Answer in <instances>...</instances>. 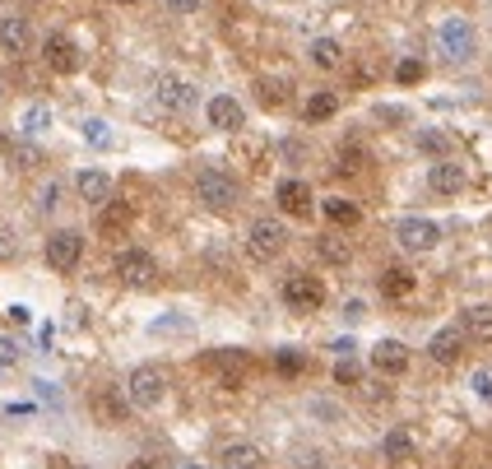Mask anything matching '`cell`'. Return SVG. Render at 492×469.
<instances>
[{
    "label": "cell",
    "instance_id": "obj_1",
    "mask_svg": "<svg viewBox=\"0 0 492 469\" xmlns=\"http://www.w3.org/2000/svg\"><path fill=\"white\" fill-rule=\"evenodd\" d=\"M126 400L135 404V409H158V404L168 400V372L154 367V362L135 367L131 381H126Z\"/></svg>",
    "mask_w": 492,
    "mask_h": 469
},
{
    "label": "cell",
    "instance_id": "obj_2",
    "mask_svg": "<svg viewBox=\"0 0 492 469\" xmlns=\"http://www.w3.org/2000/svg\"><path fill=\"white\" fill-rule=\"evenodd\" d=\"M283 247H289V228H283L279 219L251 223V233H246V256L251 260H274V256H283Z\"/></svg>",
    "mask_w": 492,
    "mask_h": 469
},
{
    "label": "cell",
    "instance_id": "obj_3",
    "mask_svg": "<svg viewBox=\"0 0 492 469\" xmlns=\"http://www.w3.org/2000/svg\"><path fill=\"white\" fill-rule=\"evenodd\" d=\"M195 195H200L210 210H233V205H237V195H242V187H237V181H233L228 172L204 168V172L195 177Z\"/></svg>",
    "mask_w": 492,
    "mask_h": 469
},
{
    "label": "cell",
    "instance_id": "obj_4",
    "mask_svg": "<svg viewBox=\"0 0 492 469\" xmlns=\"http://www.w3.org/2000/svg\"><path fill=\"white\" fill-rule=\"evenodd\" d=\"M210 367L218 372L223 391H242L246 377H251V354L246 349H218V354H210Z\"/></svg>",
    "mask_w": 492,
    "mask_h": 469
},
{
    "label": "cell",
    "instance_id": "obj_5",
    "mask_svg": "<svg viewBox=\"0 0 492 469\" xmlns=\"http://www.w3.org/2000/svg\"><path fill=\"white\" fill-rule=\"evenodd\" d=\"M79 260H84V237H79L75 228H60V233L47 237V265H52V270L70 274Z\"/></svg>",
    "mask_w": 492,
    "mask_h": 469
},
{
    "label": "cell",
    "instance_id": "obj_6",
    "mask_svg": "<svg viewBox=\"0 0 492 469\" xmlns=\"http://www.w3.org/2000/svg\"><path fill=\"white\" fill-rule=\"evenodd\" d=\"M395 242L404 251H414V256H423V251H432L437 242H441V228L432 219H400V228H395Z\"/></svg>",
    "mask_w": 492,
    "mask_h": 469
},
{
    "label": "cell",
    "instance_id": "obj_7",
    "mask_svg": "<svg viewBox=\"0 0 492 469\" xmlns=\"http://www.w3.org/2000/svg\"><path fill=\"white\" fill-rule=\"evenodd\" d=\"M283 302H289V312H316L325 302V283L316 274H293L283 283Z\"/></svg>",
    "mask_w": 492,
    "mask_h": 469
},
{
    "label": "cell",
    "instance_id": "obj_8",
    "mask_svg": "<svg viewBox=\"0 0 492 469\" xmlns=\"http://www.w3.org/2000/svg\"><path fill=\"white\" fill-rule=\"evenodd\" d=\"M441 52H446V60H469L479 52V37H474V28L464 24V19H446L441 24Z\"/></svg>",
    "mask_w": 492,
    "mask_h": 469
},
{
    "label": "cell",
    "instance_id": "obj_9",
    "mask_svg": "<svg viewBox=\"0 0 492 469\" xmlns=\"http://www.w3.org/2000/svg\"><path fill=\"white\" fill-rule=\"evenodd\" d=\"M116 274H121V283H131V289H149L154 274H158V265H154L149 251L131 247V251H121V256H116Z\"/></svg>",
    "mask_w": 492,
    "mask_h": 469
},
{
    "label": "cell",
    "instance_id": "obj_10",
    "mask_svg": "<svg viewBox=\"0 0 492 469\" xmlns=\"http://www.w3.org/2000/svg\"><path fill=\"white\" fill-rule=\"evenodd\" d=\"M154 98H158V107H168V112H186V107H195V84H186V79H177V75H158Z\"/></svg>",
    "mask_w": 492,
    "mask_h": 469
},
{
    "label": "cell",
    "instance_id": "obj_11",
    "mask_svg": "<svg viewBox=\"0 0 492 469\" xmlns=\"http://www.w3.org/2000/svg\"><path fill=\"white\" fill-rule=\"evenodd\" d=\"M43 56H47V66H52L56 75H75V70H79V60H84L70 33H52L47 43H43Z\"/></svg>",
    "mask_w": 492,
    "mask_h": 469
},
{
    "label": "cell",
    "instance_id": "obj_12",
    "mask_svg": "<svg viewBox=\"0 0 492 469\" xmlns=\"http://www.w3.org/2000/svg\"><path fill=\"white\" fill-rule=\"evenodd\" d=\"M0 52H10V56L33 52V24H28V19H19V14L0 19Z\"/></svg>",
    "mask_w": 492,
    "mask_h": 469
},
{
    "label": "cell",
    "instance_id": "obj_13",
    "mask_svg": "<svg viewBox=\"0 0 492 469\" xmlns=\"http://www.w3.org/2000/svg\"><path fill=\"white\" fill-rule=\"evenodd\" d=\"M274 200H279V210L293 214V219H306V214H312V187H306V181H298V177L279 181Z\"/></svg>",
    "mask_w": 492,
    "mask_h": 469
},
{
    "label": "cell",
    "instance_id": "obj_14",
    "mask_svg": "<svg viewBox=\"0 0 492 469\" xmlns=\"http://www.w3.org/2000/svg\"><path fill=\"white\" fill-rule=\"evenodd\" d=\"M464 168H460V163H446V158H437L432 163V172H427V187H432L437 195H460L464 191Z\"/></svg>",
    "mask_w": 492,
    "mask_h": 469
},
{
    "label": "cell",
    "instance_id": "obj_15",
    "mask_svg": "<svg viewBox=\"0 0 492 469\" xmlns=\"http://www.w3.org/2000/svg\"><path fill=\"white\" fill-rule=\"evenodd\" d=\"M265 465V451L256 441H228L218 451V469H260Z\"/></svg>",
    "mask_w": 492,
    "mask_h": 469
},
{
    "label": "cell",
    "instance_id": "obj_16",
    "mask_svg": "<svg viewBox=\"0 0 492 469\" xmlns=\"http://www.w3.org/2000/svg\"><path fill=\"white\" fill-rule=\"evenodd\" d=\"M460 349H464V330H460V325H446V330H437L432 339H427V358H432V362H456L460 358Z\"/></svg>",
    "mask_w": 492,
    "mask_h": 469
},
{
    "label": "cell",
    "instance_id": "obj_17",
    "mask_svg": "<svg viewBox=\"0 0 492 469\" xmlns=\"http://www.w3.org/2000/svg\"><path fill=\"white\" fill-rule=\"evenodd\" d=\"M210 126H218V131H242L246 126V112H242V103L237 98H228V93H218V98H210Z\"/></svg>",
    "mask_w": 492,
    "mask_h": 469
},
{
    "label": "cell",
    "instance_id": "obj_18",
    "mask_svg": "<svg viewBox=\"0 0 492 469\" xmlns=\"http://www.w3.org/2000/svg\"><path fill=\"white\" fill-rule=\"evenodd\" d=\"M372 367H377L381 377H400L404 367H409V349H404L400 339H381L377 349H372Z\"/></svg>",
    "mask_w": 492,
    "mask_h": 469
},
{
    "label": "cell",
    "instance_id": "obj_19",
    "mask_svg": "<svg viewBox=\"0 0 492 469\" xmlns=\"http://www.w3.org/2000/svg\"><path fill=\"white\" fill-rule=\"evenodd\" d=\"M460 330H464V339L492 344V307H488V302H474V307L460 312Z\"/></svg>",
    "mask_w": 492,
    "mask_h": 469
},
{
    "label": "cell",
    "instance_id": "obj_20",
    "mask_svg": "<svg viewBox=\"0 0 492 469\" xmlns=\"http://www.w3.org/2000/svg\"><path fill=\"white\" fill-rule=\"evenodd\" d=\"M75 187H79V195H84L93 210H102V205H107V195H112V177L98 172V168H89V172L75 177Z\"/></svg>",
    "mask_w": 492,
    "mask_h": 469
},
{
    "label": "cell",
    "instance_id": "obj_21",
    "mask_svg": "<svg viewBox=\"0 0 492 469\" xmlns=\"http://www.w3.org/2000/svg\"><path fill=\"white\" fill-rule=\"evenodd\" d=\"M93 414H98V423H126L131 400H121L116 391H98L93 395Z\"/></svg>",
    "mask_w": 492,
    "mask_h": 469
},
{
    "label": "cell",
    "instance_id": "obj_22",
    "mask_svg": "<svg viewBox=\"0 0 492 469\" xmlns=\"http://www.w3.org/2000/svg\"><path fill=\"white\" fill-rule=\"evenodd\" d=\"M381 451H385V460H391V465H404L409 456H414V437H409L404 427H395V433H385Z\"/></svg>",
    "mask_w": 492,
    "mask_h": 469
},
{
    "label": "cell",
    "instance_id": "obj_23",
    "mask_svg": "<svg viewBox=\"0 0 492 469\" xmlns=\"http://www.w3.org/2000/svg\"><path fill=\"white\" fill-rule=\"evenodd\" d=\"M325 219H330L335 228H353V223L362 219V210L353 205V200H339L335 195V200H325Z\"/></svg>",
    "mask_w": 492,
    "mask_h": 469
},
{
    "label": "cell",
    "instance_id": "obj_24",
    "mask_svg": "<svg viewBox=\"0 0 492 469\" xmlns=\"http://www.w3.org/2000/svg\"><path fill=\"white\" fill-rule=\"evenodd\" d=\"M381 293L385 298H409V293H414V274L400 270V265H391V270L381 274Z\"/></svg>",
    "mask_w": 492,
    "mask_h": 469
},
{
    "label": "cell",
    "instance_id": "obj_25",
    "mask_svg": "<svg viewBox=\"0 0 492 469\" xmlns=\"http://www.w3.org/2000/svg\"><path fill=\"white\" fill-rule=\"evenodd\" d=\"M335 112H339L335 93H312V98H306V121H330Z\"/></svg>",
    "mask_w": 492,
    "mask_h": 469
},
{
    "label": "cell",
    "instance_id": "obj_26",
    "mask_svg": "<svg viewBox=\"0 0 492 469\" xmlns=\"http://www.w3.org/2000/svg\"><path fill=\"white\" fill-rule=\"evenodd\" d=\"M339 56H344V47L335 43V37H316L312 43V60L321 70H330V66H339Z\"/></svg>",
    "mask_w": 492,
    "mask_h": 469
},
{
    "label": "cell",
    "instance_id": "obj_27",
    "mask_svg": "<svg viewBox=\"0 0 492 469\" xmlns=\"http://www.w3.org/2000/svg\"><path fill=\"white\" fill-rule=\"evenodd\" d=\"M316 251H321V260H330V265H348V256H353V251H348V242H344V237H330V233L316 242Z\"/></svg>",
    "mask_w": 492,
    "mask_h": 469
},
{
    "label": "cell",
    "instance_id": "obj_28",
    "mask_svg": "<svg viewBox=\"0 0 492 469\" xmlns=\"http://www.w3.org/2000/svg\"><path fill=\"white\" fill-rule=\"evenodd\" d=\"M126 223H131V210H126V205H112V200H107V210H102L98 228H102V233H121Z\"/></svg>",
    "mask_w": 492,
    "mask_h": 469
},
{
    "label": "cell",
    "instance_id": "obj_29",
    "mask_svg": "<svg viewBox=\"0 0 492 469\" xmlns=\"http://www.w3.org/2000/svg\"><path fill=\"white\" fill-rule=\"evenodd\" d=\"M19 126H24V135H43V131L52 126V112L37 103V107H28L24 116H19Z\"/></svg>",
    "mask_w": 492,
    "mask_h": 469
},
{
    "label": "cell",
    "instance_id": "obj_30",
    "mask_svg": "<svg viewBox=\"0 0 492 469\" xmlns=\"http://www.w3.org/2000/svg\"><path fill=\"white\" fill-rule=\"evenodd\" d=\"M274 367H279L283 377H298V372H306V358H302L298 349H279V354H274Z\"/></svg>",
    "mask_w": 492,
    "mask_h": 469
},
{
    "label": "cell",
    "instance_id": "obj_31",
    "mask_svg": "<svg viewBox=\"0 0 492 469\" xmlns=\"http://www.w3.org/2000/svg\"><path fill=\"white\" fill-rule=\"evenodd\" d=\"M418 149H423V154H437V158H446L450 139H446L441 131H423V135H418Z\"/></svg>",
    "mask_w": 492,
    "mask_h": 469
},
{
    "label": "cell",
    "instance_id": "obj_32",
    "mask_svg": "<svg viewBox=\"0 0 492 469\" xmlns=\"http://www.w3.org/2000/svg\"><path fill=\"white\" fill-rule=\"evenodd\" d=\"M84 139L98 149H107L112 145V131H107V121H84Z\"/></svg>",
    "mask_w": 492,
    "mask_h": 469
},
{
    "label": "cell",
    "instance_id": "obj_33",
    "mask_svg": "<svg viewBox=\"0 0 492 469\" xmlns=\"http://www.w3.org/2000/svg\"><path fill=\"white\" fill-rule=\"evenodd\" d=\"M423 75H427V70H423V60H414V56H409V60H400V66H395V79H400V84H418Z\"/></svg>",
    "mask_w": 492,
    "mask_h": 469
},
{
    "label": "cell",
    "instance_id": "obj_34",
    "mask_svg": "<svg viewBox=\"0 0 492 469\" xmlns=\"http://www.w3.org/2000/svg\"><path fill=\"white\" fill-rule=\"evenodd\" d=\"M293 469H330V456H325V451H298Z\"/></svg>",
    "mask_w": 492,
    "mask_h": 469
},
{
    "label": "cell",
    "instance_id": "obj_35",
    "mask_svg": "<svg viewBox=\"0 0 492 469\" xmlns=\"http://www.w3.org/2000/svg\"><path fill=\"white\" fill-rule=\"evenodd\" d=\"M358 377H362V367H358L353 358H339V367H335V381H339V386H358Z\"/></svg>",
    "mask_w": 492,
    "mask_h": 469
},
{
    "label": "cell",
    "instance_id": "obj_36",
    "mask_svg": "<svg viewBox=\"0 0 492 469\" xmlns=\"http://www.w3.org/2000/svg\"><path fill=\"white\" fill-rule=\"evenodd\" d=\"M149 330H154V335H172V330H191V321H186V316H158Z\"/></svg>",
    "mask_w": 492,
    "mask_h": 469
},
{
    "label": "cell",
    "instance_id": "obj_37",
    "mask_svg": "<svg viewBox=\"0 0 492 469\" xmlns=\"http://www.w3.org/2000/svg\"><path fill=\"white\" fill-rule=\"evenodd\" d=\"M56 195H60V187H56V181H47V187H43V195H37V210H43V214H52V210L60 205Z\"/></svg>",
    "mask_w": 492,
    "mask_h": 469
},
{
    "label": "cell",
    "instance_id": "obj_38",
    "mask_svg": "<svg viewBox=\"0 0 492 469\" xmlns=\"http://www.w3.org/2000/svg\"><path fill=\"white\" fill-rule=\"evenodd\" d=\"M260 98H265V103H270V107H279L289 93H283V84H274V79H265V84H260Z\"/></svg>",
    "mask_w": 492,
    "mask_h": 469
},
{
    "label": "cell",
    "instance_id": "obj_39",
    "mask_svg": "<svg viewBox=\"0 0 492 469\" xmlns=\"http://www.w3.org/2000/svg\"><path fill=\"white\" fill-rule=\"evenodd\" d=\"M19 362V344L10 335H0V367H14Z\"/></svg>",
    "mask_w": 492,
    "mask_h": 469
},
{
    "label": "cell",
    "instance_id": "obj_40",
    "mask_svg": "<svg viewBox=\"0 0 492 469\" xmlns=\"http://www.w3.org/2000/svg\"><path fill=\"white\" fill-rule=\"evenodd\" d=\"M469 386H474V391L492 404V372H474V381H469Z\"/></svg>",
    "mask_w": 492,
    "mask_h": 469
},
{
    "label": "cell",
    "instance_id": "obj_41",
    "mask_svg": "<svg viewBox=\"0 0 492 469\" xmlns=\"http://www.w3.org/2000/svg\"><path fill=\"white\" fill-rule=\"evenodd\" d=\"M168 10H172V14H195L200 0H168Z\"/></svg>",
    "mask_w": 492,
    "mask_h": 469
},
{
    "label": "cell",
    "instance_id": "obj_42",
    "mask_svg": "<svg viewBox=\"0 0 492 469\" xmlns=\"http://www.w3.org/2000/svg\"><path fill=\"white\" fill-rule=\"evenodd\" d=\"M362 312H367V307H362V302H358V298H353V302H344V316H348V321H358Z\"/></svg>",
    "mask_w": 492,
    "mask_h": 469
},
{
    "label": "cell",
    "instance_id": "obj_43",
    "mask_svg": "<svg viewBox=\"0 0 492 469\" xmlns=\"http://www.w3.org/2000/svg\"><path fill=\"white\" fill-rule=\"evenodd\" d=\"M5 316H10V321H14V325H28V307H10V312H5Z\"/></svg>",
    "mask_w": 492,
    "mask_h": 469
},
{
    "label": "cell",
    "instance_id": "obj_44",
    "mask_svg": "<svg viewBox=\"0 0 492 469\" xmlns=\"http://www.w3.org/2000/svg\"><path fill=\"white\" fill-rule=\"evenodd\" d=\"M377 116H381V121H404V112H400V107H377Z\"/></svg>",
    "mask_w": 492,
    "mask_h": 469
},
{
    "label": "cell",
    "instance_id": "obj_45",
    "mask_svg": "<svg viewBox=\"0 0 492 469\" xmlns=\"http://www.w3.org/2000/svg\"><path fill=\"white\" fill-rule=\"evenodd\" d=\"M131 469H163L154 456H139V460H131Z\"/></svg>",
    "mask_w": 492,
    "mask_h": 469
},
{
    "label": "cell",
    "instance_id": "obj_46",
    "mask_svg": "<svg viewBox=\"0 0 492 469\" xmlns=\"http://www.w3.org/2000/svg\"><path fill=\"white\" fill-rule=\"evenodd\" d=\"M52 469H84V465H75V460H66V456H52Z\"/></svg>",
    "mask_w": 492,
    "mask_h": 469
},
{
    "label": "cell",
    "instance_id": "obj_47",
    "mask_svg": "<svg viewBox=\"0 0 492 469\" xmlns=\"http://www.w3.org/2000/svg\"><path fill=\"white\" fill-rule=\"evenodd\" d=\"M112 5H135V0H112Z\"/></svg>",
    "mask_w": 492,
    "mask_h": 469
},
{
    "label": "cell",
    "instance_id": "obj_48",
    "mask_svg": "<svg viewBox=\"0 0 492 469\" xmlns=\"http://www.w3.org/2000/svg\"><path fill=\"white\" fill-rule=\"evenodd\" d=\"M186 469H204V465H186Z\"/></svg>",
    "mask_w": 492,
    "mask_h": 469
}]
</instances>
